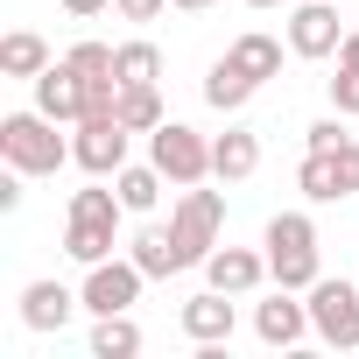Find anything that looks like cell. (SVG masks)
<instances>
[{"label": "cell", "mask_w": 359, "mask_h": 359, "mask_svg": "<svg viewBox=\"0 0 359 359\" xmlns=\"http://www.w3.org/2000/svg\"><path fill=\"white\" fill-rule=\"evenodd\" d=\"M0 155H8V169H22V176H57L71 162V141L57 134L50 113H8L0 120Z\"/></svg>", "instance_id": "1"}, {"label": "cell", "mask_w": 359, "mask_h": 359, "mask_svg": "<svg viewBox=\"0 0 359 359\" xmlns=\"http://www.w3.org/2000/svg\"><path fill=\"white\" fill-rule=\"evenodd\" d=\"M261 247H268V275L282 289H310L317 282V226H310V212H275Z\"/></svg>", "instance_id": "2"}, {"label": "cell", "mask_w": 359, "mask_h": 359, "mask_svg": "<svg viewBox=\"0 0 359 359\" xmlns=\"http://www.w3.org/2000/svg\"><path fill=\"white\" fill-rule=\"evenodd\" d=\"M148 162L169 176L176 191H191V184L212 176V141H205L198 127H184V120H162V127L148 134Z\"/></svg>", "instance_id": "3"}, {"label": "cell", "mask_w": 359, "mask_h": 359, "mask_svg": "<svg viewBox=\"0 0 359 359\" xmlns=\"http://www.w3.org/2000/svg\"><path fill=\"white\" fill-rule=\"evenodd\" d=\"M219 226H226V198L219 191H184L169 212V233H176V254H184V268H205V254L219 247Z\"/></svg>", "instance_id": "4"}, {"label": "cell", "mask_w": 359, "mask_h": 359, "mask_svg": "<svg viewBox=\"0 0 359 359\" xmlns=\"http://www.w3.org/2000/svg\"><path fill=\"white\" fill-rule=\"evenodd\" d=\"M310 324H317V338L331 345V352H359V289L338 275H317L310 282Z\"/></svg>", "instance_id": "5"}, {"label": "cell", "mask_w": 359, "mask_h": 359, "mask_svg": "<svg viewBox=\"0 0 359 359\" xmlns=\"http://www.w3.org/2000/svg\"><path fill=\"white\" fill-rule=\"evenodd\" d=\"M127 141H134V127H127L120 113H92V120H78L71 162L92 169V176H120V169H127Z\"/></svg>", "instance_id": "6"}, {"label": "cell", "mask_w": 359, "mask_h": 359, "mask_svg": "<svg viewBox=\"0 0 359 359\" xmlns=\"http://www.w3.org/2000/svg\"><path fill=\"white\" fill-rule=\"evenodd\" d=\"M141 282H148V275H141V261H134V254H127V261L113 254V261H92V268H85V289H78V296H85V310H92V317H113V310H134Z\"/></svg>", "instance_id": "7"}, {"label": "cell", "mask_w": 359, "mask_h": 359, "mask_svg": "<svg viewBox=\"0 0 359 359\" xmlns=\"http://www.w3.org/2000/svg\"><path fill=\"white\" fill-rule=\"evenodd\" d=\"M254 331H261V345L289 352V345H303L317 324H310V303H296V289H282V282H275V296L254 310Z\"/></svg>", "instance_id": "8"}, {"label": "cell", "mask_w": 359, "mask_h": 359, "mask_svg": "<svg viewBox=\"0 0 359 359\" xmlns=\"http://www.w3.org/2000/svg\"><path fill=\"white\" fill-rule=\"evenodd\" d=\"M338 43H345V29H338V8L331 0H303V8L289 15V50L296 57H338Z\"/></svg>", "instance_id": "9"}, {"label": "cell", "mask_w": 359, "mask_h": 359, "mask_svg": "<svg viewBox=\"0 0 359 359\" xmlns=\"http://www.w3.org/2000/svg\"><path fill=\"white\" fill-rule=\"evenodd\" d=\"M36 85V113H50L57 127H78L85 120V78L71 71V64H50L43 78H29Z\"/></svg>", "instance_id": "10"}, {"label": "cell", "mask_w": 359, "mask_h": 359, "mask_svg": "<svg viewBox=\"0 0 359 359\" xmlns=\"http://www.w3.org/2000/svg\"><path fill=\"white\" fill-rule=\"evenodd\" d=\"M205 282L226 289V296H254L268 282V254H247V247H212L205 254Z\"/></svg>", "instance_id": "11"}, {"label": "cell", "mask_w": 359, "mask_h": 359, "mask_svg": "<svg viewBox=\"0 0 359 359\" xmlns=\"http://www.w3.org/2000/svg\"><path fill=\"white\" fill-rule=\"evenodd\" d=\"M184 338H191V345H226V338H233V296H226V289L191 296V303H184Z\"/></svg>", "instance_id": "12"}, {"label": "cell", "mask_w": 359, "mask_h": 359, "mask_svg": "<svg viewBox=\"0 0 359 359\" xmlns=\"http://www.w3.org/2000/svg\"><path fill=\"white\" fill-rule=\"evenodd\" d=\"M254 169H261V134L254 127H226L212 141V176H219V184H247Z\"/></svg>", "instance_id": "13"}, {"label": "cell", "mask_w": 359, "mask_h": 359, "mask_svg": "<svg viewBox=\"0 0 359 359\" xmlns=\"http://www.w3.org/2000/svg\"><path fill=\"white\" fill-rule=\"evenodd\" d=\"M78 303H85V296H71L64 282H29V289H22V324H29V331H64Z\"/></svg>", "instance_id": "14"}, {"label": "cell", "mask_w": 359, "mask_h": 359, "mask_svg": "<svg viewBox=\"0 0 359 359\" xmlns=\"http://www.w3.org/2000/svg\"><path fill=\"white\" fill-rule=\"evenodd\" d=\"M57 57H50V43L36 36V29H15V36H0V71L8 78H43Z\"/></svg>", "instance_id": "15"}, {"label": "cell", "mask_w": 359, "mask_h": 359, "mask_svg": "<svg viewBox=\"0 0 359 359\" xmlns=\"http://www.w3.org/2000/svg\"><path fill=\"white\" fill-rule=\"evenodd\" d=\"M127 247H134V261H141V275H148V282H162V275L184 268V254H176V233H169V226H141Z\"/></svg>", "instance_id": "16"}, {"label": "cell", "mask_w": 359, "mask_h": 359, "mask_svg": "<svg viewBox=\"0 0 359 359\" xmlns=\"http://www.w3.org/2000/svg\"><path fill=\"white\" fill-rule=\"evenodd\" d=\"M254 85H268V78H282V43L275 36H261V29H247V36H233V50H226Z\"/></svg>", "instance_id": "17"}, {"label": "cell", "mask_w": 359, "mask_h": 359, "mask_svg": "<svg viewBox=\"0 0 359 359\" xmlns=\"http://www.w3.org/2000/svg\"><path fill=\"white\" fill-rule=\"evenodd\" d=\"M113 247H120V226H99V219H71V226H64V254H71L78 268L113 261Z\"/></svg>", "instance_id": "18"}, {"label": "cell", "mask_w": 359, "mask_h": 359, "mask_svg": "<svg viewBox=\"0 0 359 359\" xmlns=\"http://www.w3.org/2000/svg\"><path fill=\"white\" fill-rule=\"evenodd\" d=\"M205 99H212L219 113H240V106L254 99V78H247V71H240L233 57H219V64L205 71Z\"/></svg>", "instance_id": "19"}, {"label": "cell", "mask_w": 359, "mask_h": 359, "mask_svg": "<svg viewBox=\"0 0 359 359\" xmlns=\"http://www.w3.org/2000/svg\"><path fill=\"white\" fill-rule=\"evenodd\" d=\"M134 352H141V324L127 310H113V317L92 324V359H134Z\"/></svg>", "instance_id": "20"}, {"label": "cell", "mask_w": 359, "mask_h": 359, "mask_svg": "<svg viewBox=\"0 0 359 359\" xmlns=\"http://www.w3.org/2000/svg\"><path fill=\"white\" fill-rule=\"evenodd\" d=\"M162 184H169V176H162L155 162H127V169L113 176V191H120V205H127V212H155Z\"/></svg>", "instance_id": "21"}, {"label": "cell", "mask_w": 359, "mask_h": 359, "mask_svg": "<svg viewBox=\"0 0 359 359\" xmlns=\"http://www.w3.org/2000/svg\"><path fill=\"white\" fill-rule=\"evenodd\" d=\"M113 78L120 85H155L162 78V50L155 43H120L113 50Z\"/></svg>", "instance_id": "22"}, {"label": "cell", "mask_w": 359, "mask_h": 359, "mask_svg": "<svg viewBox=\"0 0 359 359\" xmlns=\"http://www.w3.org/2000/svg\"><path fill=\"white\" fill-rule=\"evenodd\" d=\"M120 120L134 127V134H155L169 113H162V92L155 85H120Z\"/></svg>", "instance_id": "23"}, {"label": "cell", "mask_w": 359, "mask_h": 359, "mask_svg": "<svg viewBox=\"0 0 359 359\" xmlns=\"http://www.w3.org/2000/svg\"><path fill=\"white\" fill-rule=\"evenodd\" d=\"M296 191H303L310 205H338V198H345V191H338V176H331V155H324V148H310V155H303Z\"/></svg>", "instance_id": "24"}, {"label": "cell", "mask_w": 359, "mask_h": 359, "mask_svg": "<svg viewBox=\"0 0 359 359\" xmlns=\"http://www.w3.org/2000/svg\"><path fill=\"white\" fill-rule=\"evenodd\" d=\"M120 191H71V219H99V226H120Z\"/></svg>", "instance_id": "25"}, {"label": "cell", "mask_w": 359, "mask_h": 359, "mask_svg": "<svg viewBox=\"0 0 359 359\" xmlns=\"http://www.w3.org/2000/svg\"><path fill=\"white\" fill-rule=\"evenodd\" d=\"M324 155H331V176H338V191H345V198H359V141L345 134V141H338V148H324Z\"/></svg>", "instance_id": "26"}, {"label": "cell", "mask_w": 359, "mask_h": 359, "mask_svg": "<svg viewBox=\"0 0 359 359\" xmlns=\"http://www.w3.org/2000/svg\"><path fill=\"white\" fill-rule=\"evenodd\" d=\"M64 64H71L78 78H113V50H106V43H78Z\"/></svg>", "instance_id": "27"}, {"label": "cell", "mask_w": 359, "mask_h": 359, "mask_svg": "<svg viewBox=\"0 0 359 359\" xmlns=\"http://www.w3.org/2000/svg\"><path fill=\"white\" fill-rule=\"evenodd\" d=\"M331 113L359 120V71H352V64H338V78H331Z\"/></svg>", "instance_id": "28"}, {"label": "cell", "mask_w": 359, "mask_h": 359, "mask_svg": "<svg viewBox=\"0 0 359 359\" xmlns=\"http://www.w3.org/2000/svg\"><path fill=\"white\" fill-rule=\"evenodd\" d=\"M113 8H120V22H155L169 0H113Z\"/></svg>", "instance_id": "29"}, {"label": "cell", "mask_w": 359, "mask_h": 359, "mask_svg": "<svg viewBox=\"0 0 359 359\" xmlns=\"http://www.w3.org/2000/svg\"><path fill=\"white\" fill-rule=\"evenodd\" d=\"M338 120H345V113H331V120H317V127H310V148H338V141H345V127H338Z\"/></svg>", "instance_id": "30"}, {"label": "cell", "mask_w": 359, "mask_h": 359, "mask_svg": "<svg viewBox=\"0 0 359 359\" xmlns=\"http://www.w3.org/2000/svg\"><path fill=\"white\" fill-rule=\"evenodd\" d=\"M113 0H64V15H78V22H92V15H106Z\"/></svg>", "instance_id": "31"}, {"label": "cell", "mask_w": 359, "mask_h": 359, "mask_svg": "<svg viewBox=\"0 0 359 359\" xmlns=\"http://www.w3.org/2000/svg\"><path fill=\"white\" fill-rule=\"evenodd\" d=\"M338 64H352V71H359V29H352V36L338 43Z\"/></svg>", "instance_id": "32"}, {"label": "cell", "mask_w": 359, "mask_h": 359, "mask_svg": "<svg viewBox=\"0 0 359 359\" xmlns=\"http://www.w3.org/2000/svg\"><path fill=\"white\" fill-rule=\"evenodd\" d=\"M169 8H184V15H205V8H212V0H169Z\"/></svg>", "instance_id": "33"}, {"label": "cell", "mask_w": 359, "mask_h": 359, "mask_svg": "<svg viewBox=\"0 0 359 359\" xmlns=\"http://www.w3.org/2000/svg\"><path fill=\"white\" fill-rule=\"evenodd\" d=\"M247 8H275V0H247Z\"/></svg>", "instance_id": "34"}]
</instances>
